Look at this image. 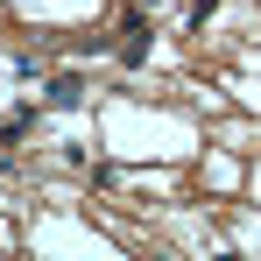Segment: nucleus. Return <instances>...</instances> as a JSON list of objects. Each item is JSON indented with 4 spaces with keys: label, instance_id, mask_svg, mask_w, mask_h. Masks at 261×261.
<instances>
[{
    "label": "nucleus",
    "instance_id": "1",
    "mask_svg": "<svg viewBox=\"0 0 261 261\" xmlns=\"http://www.w3.org/2000/svg\"><path fill=\"white\" fill-rule=\"evenodd\" d=\"M85 99V85H78V71H64L57 85H49V106H78Z\"/></svg>",
    "mask_w": 261,
    "mask_h": 261
}]
</instances>
